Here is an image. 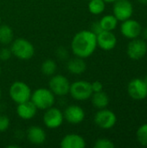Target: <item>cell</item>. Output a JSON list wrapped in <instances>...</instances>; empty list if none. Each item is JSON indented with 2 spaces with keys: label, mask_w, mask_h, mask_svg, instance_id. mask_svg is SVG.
Here are the masks:
<instances>
[{
  "label": "cell",
  "mask_w": 147,
  "mask_h": 148,
  "mask_svg": "<svg viewBox=\"0 0 147 148\" xmlns=\"http://www.w3.org/2000/svg\"><path fill=\"white\" fill-rule=\"evenodd\" d=\"M97 47L96 35L91 30L77 32L71 42V49L74 55L83 59L92 56Z\"/></svg>",
  "instance_id": "obj_1"
},
{
  "label": "cell",
  "mask_w": 147,
  "mask_h": 148,
  "mask_svg": "<svg viewBox=\"0 0 147 148\" xmlns=\"http://www.w3.org/2000/svg\"><path fill=\"white\" fill-rule=\"evenodd\" d=\"M10 50L12 56L19 60L27 61L31 59L35 55L34 45L25 38H16L10 43Z\"/></svg>",
  "instance_id": "obj_2"
},
{
  "label": "cell",
  "mask_w": 147,
  "mask_h": 148,
  "mask_svg": "<svg viewBox=\"0 0 147 148\" xmlns=\"http://www.w3.org/2000/svg\"><path fill=\"white\" fill-rule=\"evenodd\" d=\"M30 101L37 109L46 110L54 106L55 102V95L49 88H40L31 93Z\"/></svg>",
  "instance_id": "obj_3"
},
{
  "label": "cell",
  "mask_w": 147,
  "mask_h": 148,
  "mask_svg": "<svg viewBox=\"0 0 147 148\" xmlns=\"http://www.w3.org/2000/svg\"><path fill=\"white\" fill-rule=\"evenodd\" d=\"M31 93L32 91L29 86L27 83L20 81L13 82L9 89L10 99L16 104L30 100Z\"/></svg>",
  "instance_id": "obj_4"
},
{
  "label": "cell",
  "mask_w": 147,
  "mask_h": 148,
  "mask_svg": "<svg viewBox=\"0 0 147 148\" xmlns=\"http://www.w3.org/2000/svg\"><path fill=\"white\" fill-rule=\"evenodd\" d=\"M69 95L73 99L79 101H83L90 99L93 95L91 82L87 81H76L70 84Z\"/></svg>",
  "instance_id": "obj_5"
},
{
  "label": "cell",
  "mask_w": 147,
  "mask_h": 148,
  "mask_svg": "<svg viewBox=\"0 0 147 148\" xmlns=\"http://www.w3.org/2000/svg\"><path fill=\"white\" fill-rule=\"evenodd\" d=\"M70 82L62 75H54L49 82V88L55 96H65L69 94Z\"/></svg>",
  "instance_id": "obj_6"
},
{
  "label": "cell",
  "mask_w": 147,
  "mask_h": 148,
  "mask_svg": "<svg viewBox=\"0 0 147 148\" xmlns=\"http://www.w3.org/2000/svg\"><path fill=\"white\" fill-rule=\"evenodd\" d=\"M117 122L116 114L109 109L103 108L99 109V111L94 115V123L101 129L108 130L113 128Z\"/></svg>",
  "instance_id": "obj_7"
},
{
  "label": "cell",
  "mask_w": 147,
  "mask_h": 148,
  "mask_svg": "<svg viewBox=\"0 0 147 148\" xmlns=\"http://www.w3.org/2000/svg\"><path fill=\"white\" fill-rule=\"evenodd\" d=\"M42 120L46 127L49 129H56L63 123V113L59 108L51 107L45 110Z\"/></svg>",
  "instance_id": "obj_8"
},
{
  "label": "cell",
  "mask_w": 147,
  "mask_h": 148,
  "mask_svg": "<svg viewBox=\"0 0 147 148\" xmlns=\"http://www.w3.org/2000/svg\"><path fill=\"white\" fill-rule=\"evenodd\" d=\"M127 56L133 61L142 59L147 53V43L143 39H132L126 49Z\"/></svg>",
  "instance_id": "obj_9"
},
{
  "label": "cell",
  "mask_w": 147,
  "mask_h": 148,
  "mask_svg": "<svg viewBox=\"0 0 147 148\" xmlns=\"http://www.w3.org/2000/svg\"><path fill=\"white\" fill-rule=\"evenodd\" d=\"M113 12L118 21L123 22L131 18L133 13V6L129 0H117L113 3Z\"/></svg>",
  "instance_id": "obj_10"
},
{
  "label": "cell",
  "mask_w": 147,
  "mask_h": 148,
  "mask_svg": "<svg viewBox=\"0 0 147 148\" xmlns=\"http://www.w3.org/2000/svg\"><path fill=\"white\" fill-rule=\"evenodd\" d=\"M127 93L133 100H144L147 97V85L143 79H133L127 85Z\"/></svg>",
  "instance_id": "obj_11"
},
{
  "label": "cell",
  "mask_w": 147,
  "mask_h": 148,
  "mask_svg": "<svg viewBox=\"0 0 147 148\" xmlns=\"http://www.w3.org/2000/svg\"><path fill=\"white\" fill-rule=\"evenodd\" d=\"M120 32L125 37L132 40L139 36L142 32V27L138 21L129 18L122 22L120 25Z\"/></svg>",
  "instance_id": "obj_12"
},
{
  "label": "cell",
  "mask_w": 147,
  "mask_h": 148,
  "mask_svg": "<svg viewBox=\"0 0 147 148\" xmlns=\"http://www.w3.org/2000/svg\"><path fill=\"white\" fill-rule=\"evenodd\" d=\"M84 109L78 105H69L66 108L63 113L64 120L73 125L81 123L85 119Z\"/></svg>",
  "instance_id": "obj_13"
},
{
  "label": "cell",
  "mask_w": 147,
  "mask_h": 148,
  "mask_svg": "<svg viewBox=\"0 0 147 148\" xmlns=\"http://www.w3.org/2000/svg\"><path fill=\"white\" fill-rule=\"evenodd\" d=\"M96 38L97 46L103 50H112L117 44V38L113 31L103 30L96 36Z\"/></svg>",
  "instance_id": "obj_14"
},
{
  "label": "cell",
  "mask_w": 147,
  "mask_h": 148,
  "mask_svg": "<svg viewBox=\"0 0 147 148\" xmlns=\"http://www.w3.org/2000/svg\"><path fill=\"white\" fill-rule=\"evenodd\" d=\"M26 137L29 143L40 146L46 141V133L39 126H31L26 131Z\"/></svg>",
  "instance_id": "obj_15"
},
{
  "label": "cell",
  "mask_w": 147,
  "mask_h": 148,
  "mask_svg": "<svg viewBox=\"0 0 147 148\" xmlns=\"http://www.w3.org/2000/svg\"><path fill=\"white\" fill-rule=\"evenodd\" d=\"M86 145L85 139L77 134H66L60 141L62 148H84Z\"/></svg>",
  "instance_id": "obj_16"
},
{
  "label": "cell",
  "mask_w": 147,
  "mask_h": 148,
  "mask_svg": "<svg viewBox=\"0 0 147 148\" xmlns=\"http://www.w3.org/2000/svg\"><path fill=\"white\" fill-rule=\"evenodd\" d=\"M37 110L36 107L30 100L19 103L16 107V114L23 120H30L34 118Z\"/></svg>",
  "instance_id": "obj_17"
},
{
  "label": "cell",
  "mask_w": 147,
  "mask_h": 148,
  "mask_svg": "<svg viewBox=\"0 0 147 148\" xmlns=\"http://www.w3.org/2000/svg\"><path fill=\"white\" fill-rule=\"evenodd\" d=\"M67 69L73 75H81L87 69V63L83 58L75 56L71 58L67 62Z\"/></svg>",
  "instance_id": "obj_18"
},
{
  "label": "cell",
  "mask_w": 147,
  "mask_h": 148,
  "mask_svg": "<svg viewBox=\"0 0 147 148\" xmlns=\"http://www.w3.org/2000/svg\"><path fill=\"white\" fill-rule=\"evenodd\" d=\"M90 98L93 106L97 109L107 108V107L109 104V97L104 91L93 93Z\"/></svg>",
  "instance_id": "obj_19"
},
{
  "label": "cell",
  "mask_w": 147,
  "mask_h": 148,
  "mask_svg": "<svg viewBox=\"0 0 147 148\" xmlns=\"http://www.w3.org/2000/svg\"><path fill=\"white\" fill-rule=\"evenodd\" d=\"M14 40V32L7 24H0V43L3 46L9 45Z\"/></svg>",
  "instance_id": "obj_20"
},
{
  "label": "cell",
  "mask_w": 147,
  "mask_h": 148,
  "mask_svg": "<svg viewBox=\"0 0 147 148\" xmlns=\"http://www.w3.org/2000/svg\"><path fill=\"white\" fill-rule=\"evenodd\" d=\"M99 22L102 29L107 31H113L118 25V19L113 15H106Z\"/></svg>",
  "instance_id": "obj_21"
},
{
  "label": "cell",
  "mask_w": 147,
  "mask_h": 148,
  "mask_svg": "<svg viewBox=\"0 0 147 148\" xmlns=\"http://www.w3.org/2000/svg\"><path fill=\"white\" fill-rule=\"evenodd\" d=\"M57 70V64L52 59L45 60L41 65V71L43 75L47 76H52L55 74Z\"/></svg>",
  "instance_id": "obj_22"
},
{
  "label": "cell",
  "mask_w": 147,
  "mask_h": 148,
  "mask_svg": "<svg viewBox=\"0 0 147 148\" xmlns=\"http://www.w3.org/2000/svg\"><path fill=\"white\" fill-rule=\"evenodd\" d=\"M106 3L103 0H89L88 9L90 13L94 15H100L104 12Z\"/></svg>",
  "instance_id": "obj_23"
},
{
  "label": "cell",
  "mask_w": 147,
  "mask_h": 148,
  "mask_svg": "<svg viewBox=\"0 0 147 148\" xmlns=\"http://www.w3.org/2000/svg\"><path fill=\"white\" fill-rule=\"evenodd\" d=\"M136 136L140 145L147 147V124H143L138 128Z\"/></svg>",
  "instance_id": "obj_24"
},
{
  "label": "cell",
  "mask_w": 147,
  "mask_h": 148,
  "mask_svg": "<svg viewBox=\"0 0 147 148\" xmlns=\"http://www.w3.org/2000/svg\"><path fill=\"white\" fill-rule=\"evenodd\" d=\"M94 148H113L114 147V144L113 142L107 138H101L98 139L94 145Z\"/></svg>",
  "instance_id": "obj_25"
},
{
  "label": "cell",
  "mask_w": 147,
  "mask_h": 148,
  "mask_svg": "<svg viewBox=\"0 0 147 148\" xmlns=\"http://www.w3.org/2000/svg\"><path fill=\"white\" fill-rule=\"evenodd\" d=\"M10 125V118L4 114H0V133L5 132L9 129Z\"/></svg>",
  "instance_id": "obj_26"
},
{
  "label": "cell",
  "mask_w": 147,
  "mask_h": 148,
  "mask_svg": "<svg viewBox=\"0 0 147 148\" xmlns=\"http://www.w3.org/2000/svg\"><path fill=\"white\" fill-rule=\"evenodd\" d=\"M11 56H12V53H11L10 48L3 47L2 49H0V61L6 62L10 59Z\"/></svg>",
  "instance_id": "obj_27"
},
{
  "label": "cell",
  "mask_w": 147,
  "mask_h": 148,
  "mask_svg": "<svg viewBox=\"0 0 147 148\" xmlns=\"http://www.w3.org/2000/svg\"><path fill=\"white\" fill-rule=\"evenodd\" d=\"M91 88H92L93 93L103 91V84L99 81H95V82H92L91 83Z\"/></svg>",
  "instance_id": "obj_28"
},
{
  "label": "cell",
  "mask_w": 147,
  "mask_h": 148,
  "mask_svg": "<svg viewBox=\"0 0 147 148\" xmlns=\"http://www.w3.org/2000/svg\"><path fill=\"white\" fill-rule=\"evenodd\" d=\"M90 30H91L92 32H94L96 36H97L99 33H101V31H103V29H102V28H101V24H100V22H94V23H93V25H92Z\"/></svg>",
  "instance_id": "obj_29"
},
{
  "label": "cell",
  "mask_w": 147,
  "mask_h": 148,
  "mask_svg": "<svg viewBox=\"0 0 147 148\" xmlns=\"http://www.w3.org/2000/svg\"><path fill=\"white\" fill-rule=\"evenodd\" d=\"M143 36L146 40H147V27L143 30Z\"/></svg>",
  "instance_id": "obj_30"
},
{
  "label": "cell",
  "mask_w": 147,
  "mask_h": 148,
  "mask_svg": "<svg viewBox=\"0 0 147 148\" xmlns=\"http://www.w3.org/2000/svg\"><path fill=\"white\" fill-rule=\"evenodd\" d=\"M138 1L140 4H144V5L147 4V0H138Z\"/></svg>",
  "instance_id": "obj_31"
},
{
  "label": "cell",
  "mask_w": 147,
  "mask_h": 148,
  "mask_svg": "<svg viewBox=\"0 0 147 148\" xmlns=\"http://www.w3.org/2000/svg\"><path fill=\"white\" fill-rule=\"evenodd\" d=\"M105 3H114L115 1H117V0H103Z\"/></svg>",
  "instance_id": "obj_32"
},
{
  "label": "cell",
  "mask_w": 147,
  "mask_h": 148,
  "mask_svg": "<svg viewBox=\"0 0 147 148\" xmlns=\"http://www.w3.org/2000/svg\"><path fill=\"white\" fill-rule=\"evenodd\" d=\"M143 80H144V82H146V84L147 85V75L146 76V77H145V78H144V79H143Z\"/></svg>",
  "instance_id": "obj_33"
},
{
  "label": "cell",
  "mask_w": 147,
  "mask_h": 148,
  "mask_svg": "<svg viewBox=\"0 0 147 148\" xmlns=\"http://www.w3.org/2000/svg\"><path fill=\"white\" fill-rule=\"evenodd\" d=\"M1 97H2V90L0 88V100H1Z\"/></svg>",
  "instance_id": "obj_34"
},
{
  "label": "cell",
  "mask_w": 147,
  "mask_h": 148,
  "mask_svg": "<svg viewBox=\"0 0 147 148\" xmlns=\"http://www.w3.org/2000/svg\"><path fill=\"white\" fill-rule=\"evenodd\" d=\"M1 73H2V69H1V67H0V75H1Z\"/></svg>",
  "instance_id": "obj_35"
},
{
  "label": "cell",
  "mask_w": 147,
  "mask_h": 148,
  "mask_svg": "<svg viewBox=\"0 0 147 148\" xmlns=\"http://www.w3.org/2000/svg\"><path fill=\"white\" fill-rule=\"evenodd\" d=\"M2 23V19H1V16H0V24Z\"/></svg>",
  "instance_id": "obj_36"
},
{
  "label": "cell",
  "mask_w": 147,
  "mask_h": 148,
  "mask_svg": "<svg viewBox=\"0 0 147 148\" xmlns=\"http://www.w3.org/2000/svg\"><path fill=\"white\" fill-rule=\"evenodd\" d=\"M88 1H89V0H88Z\"/></svg>",
  "instance_id": "obj_37"
}]
</instances>
